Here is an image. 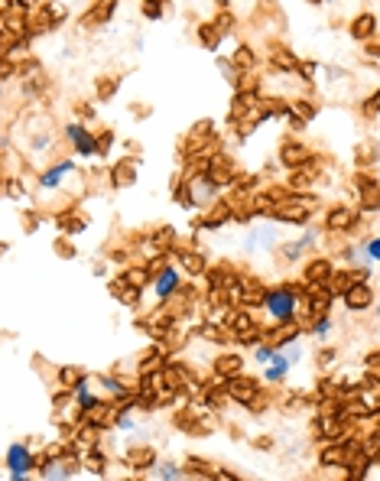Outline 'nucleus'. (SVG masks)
<instances>
[{
	"instance_id": "1",
	"label": "nucleus",
	"mask_w": 380,
	"mask_h": 481,
	"mask_svg": "<svg viewBox=\"0 0 380 481\" xmlns=\"http://www.w3.org/2000/svg\"><path fill=\"white\" fill-rule=\"evenodd\" d=\"M302 302H306V300H299V293H296L289 283H276V287L264 289L260 309L266 312V319L273 322V325H280V322H293Z\"/></svg>"
},
{
	"instance_id": "2",
	"label": "nucleus",
	"mask_w": 380,
	"mask_h": 481,
	"mask_svg": "<svg viewBox=\"0 0 380 481\" xmlns=\"http://www.w3.org/2000/svg\"><path fill=\"white\" fill-rule=\"evenodd\" d=\"M150 289H153L156 306H166L172 296L182 293V267L179 264H163V267H156L153 277H150Z\"/></svg>"
},
{
	"instance_id": "3",
	"label": "nucleus",
	"mask_w": 380,
	"mask_h": 481,
	"mask_svg": "<svg viewBox=\"0 0 380 481\" xmlns=\"http://www.w3.org/2000/svg\"><path fill=\"white\" fill-rule=\"evenodd\" d=\"M3 465H7V478L13 481L30 478L33 469H36V449L30 442H13L7 449V455H3Z\"/></svg>"
},
{
	"instance_id": "4",
	"label": "nucleus",
	"mask_w": 380,
	"mask_h": 481,
	"mask_svg": "<svg viewBox=\"0 0 380 481\" xmlns=\"http://www.w3.org/2000/svg\"><path fill=\"white\" fill-rule=\"evenodd\" d=\"M65 140L72 143V150L78 160H95L98 156V134L84 120H69L65 124Z\"/></svg>"
},
{
	"instance_id": "5",
	"label": "nucleus",
	"mask_w": 380,
	"mask_h": 481,
	"mask_svg": "<svg viewBox=\"0 0 380 481\" xmlns=\"http://www.w3.org/2000/svg\"><path fill=\"white\" fill-rule=\"evenodd\" d=\"M186 185V208H195V205H208V202H215L218 199V182L211 179V172L208 170H201V172H195L189 182H182Z\"/></svg>"
},
{
	"instance_id": "6",
	"label": "nucleus",
	"mask_w": 380,
	"mask_h": 481,
	"mask_svg": "<svg viewBox=\"0 0 380 481\" xmlns=\"http://www.w3.org/2000/svg\"><path fill=\"white\" fill-rule=\"evenodd\" d=\"M75 160H59V163H53L49 170H42L39 172V179H36V189H39L42 195H53V192H59L65 185V179L69 176H75Z\"/></svg>"
},
{
	"instance_id": "7",
	"label": "nucleus",
	"mask_w": 380,
	"mask_h": 481,
	"mask_svg": "<svg viewBox=\"0 0 380 481\" xmlns=\"http://www.w3.org/2000/svg\"><path fill=\"white\" fill-rule=\"evenodd\" d=\"M318 235L316 231H306L302 237H296V241H280V247H276V264H286V267H293V264H299V260H306V254L316 247Z\"/></svg>"
},
{
	"instance_id": "8",
	"label": "nucleus",
	"mask_w": 380,
	"mask_h": 481,
	"mask_svg": "<svg viewBox=\"0 0 380 481\" xmlns=\"http://www.w3.org/2000/svg\"><path fill=\"white\" fill-rule=\"evenodd\" d=\"M221 384H224V394L231 397V400H237V403H244V406L260 394V384H257L253 377H247L244 371L241 374H234V377H224Z\"/></svg>"
},
{
	"instance_id": "9",
	"label": "nucleus",
	"mask_w": 380,
	"mask_h": 481,
	"mask_svg": "<svg viewBox=\"0 0 380 481\" xmlns=\"http://www.w3.org/2000/svg\"><path fill=\"white\" fill-rule=\"evenodd\" d=\"M341 300H345V306H348L351 312L374 309V283H354L351 289L341 293Z\"/></svg>"
},
{
	"instance_id": "10",
	"label": "nucleus",
	"mask_w": 380,
	"mask_h": 481,
	"mask_svg": "<svg viewBox=\"0 0 380 481\" xmlns=\"http://www.w3.org/2000/svg\"><path fill=\"white\" fill-rule=\"evenodd\" d=\"M101 400H105V397H101V394L95 390V387H91V374H84L82 381H78V384L72 387V403L78 406V410H82V417L88 413V410H95V406L101 403Z\"/></svg>"
},
{
	"instance_id": "11",
	"label": "nucleus",
	"mask_w": 380,
	"mask_h": 481,
	"mask_svg": "<svg viewBox=\"0 0 380 481\" xmlns=\"http://www.w3.org/2000/svg\"><path fill=\"white\" fill-rule=\"evenodd\" d=\"M289 371H293V361L286 358L280 348H276L273 354H270V361L264 364V381L270 387H276V384H286V377H289Z\"/></svg>"
},
{
	"instance_id": "12",
	"label": "nucleus",
	"mask_w": 380,
	"mask_h": 481,
	"mask_svg": "<svg viewBox=\"0 0 380 481\" xmlns=\"http://www.w3.org/2000/svg\"><path fill=\"white\" fill-rule=\"evenodd\" d=\"M354 225H358V215H354V208L338 205V208H332V212L325 215V228L332 231V235H345V231H351Z\"/></svg>"
},
{
	"instance_id": "13",
	"label": "nucleus",
	"mask_w": 380,
	"mask_h": 481,
	"mask_svg": "<svg viewBox=\"0 0 380 481\" xmlns=\"http://www.w3.org/2000/svg\"><path fill=\"white\" fill-rule=\"evenodd\" d=\"M348 33L358 39V43H374V39H377V13H358V17L351 20Z\"/></svg>"
},
{
	"instance_id": "14",
	"label": "nucleus",
	"mask_w": 380,
	"mask_h": 481,
	"mask_svg": "<svg viewBox=\"0 0 380 481\" xmlns=\"http://www.w3.org/2000/svg\"><path fill=\"white\" fill-rule=\"evenodd\" d=\"M276 231L273 228H253V231H247V237H244V254H251V251H273L276 247Z\"/></svg>"
},
{
	"instance_id": "15",
	"label": "nucleus",
	"mask_w": 380,
	"mask_h": 481,
	"mask_svg": "<svg viewBox=\"0 0 380 481\" xmlns=\"http://www.w3.org/2000/svg\"><path fill=\"white\" fill-rule=\"evenodd\" d=\"M124 462L130 469H153V462H156V449L150 446V442H137V446H130L124 452Z\"/></svg>"
},
{
	"instance_id": "16",
	"label": "nucleus",
	"mask_w": 380,
	"mask_h": 481,
	"mask_svg": "<svg viewBox=\"0 0 380 481\" xmlns=\"http://www.w3.org/2000/svg\"><path fill=\"white\" fill-rule=\"evenodd\" d=\"M140 293H143V289L130 287V283H127L124 277L111 280V296H114L117 302H124L127 309H137V306H140Z\"/></svg>"
},
{
	"instance_id": "17",
	"label": "nucleus",
	"mask_w": 380,
	"mask_h": 481,
	"mask_svg": "<svg viewBox=\"0 0 380 481\" xmlns=\"http://www.w3.org/2000/svg\"><path fill=\"white\" fill-rule=\"evenodd\" d=\"M150 478H156V481H182V478H186V469H182V462L156 459V462H153V469H150Z\"/></svg>"
},
{
	"instance_id": "18",
	"label": "nucleus",
	"mask_w": 380,
	"mask_h": 481,
	"mask_svg": "<svg viewBox=\"0 0 380 481\" xmlns=\"http://www.w3.org/2000/svg\"><path fill=\"white\" fill-rule=\"evenodd\" d=\"M332 270H335V264L328 257H312V260H306V267H302V280L306 283H325Z\"/></svg>"
},
{
	"instance_id": "19",
	"label": "nucleus",
	"mask_w": 380,
	"mask_h": 481,
	"mask_svg": "<svg viewBox=\"0 0 380 481\" xmlns=\"http://www.w3.org/2000/svg\"><path fill=\"white\" fill-rule=\"evenodd\" d=\"M82 469L88 471V475H107V455H105V449H101V442H98V446H88V449L82 452Z\"/></svg>"
},
{
	"instance_id": "20",
	"label": "nucleus",
	"mask_w": 380,
	"mask_h": 481,
	"mask_svg": "<svg viewBox=\"0 0 380 481\" xmlns=\"http://www.w3.org/2000/svg\"><path fill=\"white\" fill-rule=\"evenodd\" d=\"M309 335H312L318 345L332 342V335H335V319H332L328 312H318L316 319L309 322Z\"/></svg>"
},
{
	"instance_id": "21",
	"label": "nucleus",
	"mask_w": 380,
	"mask_h": 481,
	"mask_svg": "<svg viewBox=\"0 0 380 481\" xmlns=\"http://www.w3.org/2000/svg\"><path fill=\"white\" fill-rule=\"evenodd\" d=\"M244 371V358L241 354H218L215 358V377L218 381H224V377H234V374H241Z\"/></svg>"
},
{
	"instance_id": "22",
	"label": "nucleus",
	"mask_w": 380,
	"mask_h": 481,
	"mask_svg": "<svg viewBox=\"0 0 380 481\" xmlns=\"http://www.w3.org/2000/svg\"><path fill=\"white\" fill-rule=\"evenodd\" d=\"M316 429L318 436H322V442H332V439H341L345 436V419L338 417H316Z\"/></svg>"
},
{
	"instance_id": "23",
	"label": "nucleus",
	"mask_w": 380,
	"mask_h": 481,
	"mask_svg": "<svg viewBox=\"0 0 380 481\" xmlns=\"http://www.w3.org/2000/svg\"><path fill=\"white\" fill-rule=\"evenodd\" d=\"M137 182V160H120L111 170V185H117V189H124V185H134Z\"/></svg>"
},
{
	"instance_id": "24",
	"label": "nucleus",
	"mask_w": 380,
	"mask_h": 481,
	"mask_svg": "<svg viewBox=\"0 0 380 481\" xmlns=\"http://www.w3.org/2000/svg\"><path fill=\"white\" fill-rule=\"evenodd\" d=\"M280 160H283V166H289V170H302L309 163V150L302 143H286L283 150H280Z\"/></svg>"
},
{
	"instance_id": "25",
	"label": "nucleus",
	"mask_w": 380,
	"mask_h": 481,
	"mask_svg": "<svg viewBox=\"0 0 380 481\" xmlns=\"http://www.w3.org/2000/svg\"><path fill=\"white\" fill-rule=\"evenodd\" d=\"M228 221H231V205H224V202H221V205H215L208 215H201L199 225L205 228V231H218V228L228 225Z\"/></svg>"
},
{
	"instance_id": "26",
	"label": "nucleus",
	"mask_w": 380,
	"mask_h": 481,
	"mask_svg": "<svg viewBox=\"0 0 380 481\" xmlns=\"http://www.w3.org/2000/svg\"><path fill=\"white\" fill-rule=\"evenodd\" d=\"M201 417H195L192 410H179L176 417H172V426L182 429V433H192V436H199V433H205V426L199 423Z\"/></svg>"
},
{
	"instance_id": "27",
	"label": "nucleus",
	"mask_w": 380,
	"mask_h": 481,
	"mask_svg": "<svg viewBox=\"0 0 380 481\" xmlns=\"http://www.w3.org/2000/svg\"><path fill=\"white\" fill-rule=\"evenodd\" d=\"M124 280L130 287L147 289L150 287V264H137V267H124Z\"/></svg>"
},
{
	"instance_id": "28",
	"label": "nucleus",
	"mask_w": 380,
	"mask_h": 481,
	"mask_svg": "<svg viewBox=\"0 0 380 481\" xmlns=\"http://www.w3.org/2000/svg\"><path fill=\"white\" fill-rule=\"evenodd\" d=\"M231 62L237 72H253V65H257V53H253L251 46H237V53L231 55Z\"/></svg>"
},
{
	"instance_id": "29",
	"label": "nucleus",
	"mask_w": 380,
	"mask_h": 481,
	"mask_svg": "<svg viewBox=\"0 0 380 481\" xmlns=\"http://www.w3.org/2000/svg\"><path fill=\"white\" fill-rule=\"evenodd\" d=\"M361 251H364V260H368L370 267H377V260H380V241H377V235L370 231L368 237H361Z\"/></svg>"
},
{
	"instance_id": "30",
	"label": "nucleus",
	"mask_w": 380,
	"mask_h": 481,
	"mask_svg": "<svg viewBox=\"0 0 380 481\" xmlns=\"http://www.w3.org/2000/svg\"><path fill=\"white\" fill-rule=\"evenodd\" d=\"M179 267L189 270V273H201V270H205V260H201L199 251H182V254H179Z\"/></svg>"
},
{
	"instance_id": "31",
	"label": "nucleus",
	"mask_w": 380,
	"mask_h": 481,
	"mask_svg": "<svg viewBox=\"0 0 380 481\" xmlns=\"http://www.w3.org/2000/svg\"><path fill=\"white\" fill-rule=\"evenodd\" d=\"M98 98L101 101H111V98L117 95V88H120V78L117 75H105V78H98Z\"/></svg>"
},
{
	"instance_id": "32",
	"label": "nucleus",
	"mask_w": 380,
	"mask_h": 481,
	"mask_svg": "<svg viewBox=\"0 0 380 481\" xmlns=\"http://www.w3.org/2000/svg\"><path fill=\"white\" fill-rule=\"evenodd\" d=\"M199 39L208 46L211 53H215V49H218V43H221V33H218V26H215V23H201V26H199Z\"/></svg>"
},
{
	"instance_id": "33",
	"label": "nucleus",
	"mask_w": 380,
	"mask_h": 481,
	"mask_svg": "<svg viewBox=\"0 0 380 481\" xmlns=\"http://www.w3.org/2000/svg\"><path fill=\"white\" fill-rule=\"evenodd\" d=\"M316 111H318V107L312 105V101H293V105H289V114L299 118V120H312V118H316Z\"/></svg>"
},
{
	"instance_id": "34",
	"label": "nucleus",
	"mask_w": 380,
	"mask_h": 481,
	"mask_svg": "<svg viewBox=\"0 0 380 481\" xmlns=\"http://www.w3.org/2000/svg\"><path fill=\"white\" fill-rule=\"evenodd\" d=\"M82 377H84V371H78V367H69V364H65V367H59V384H62L65 390H72V387L78 384Z\"/></svg>"
},
{
	"instance_id": "35",
	"label": "nucleus",
	"mask_w": 380,
	"mask_h": 481,
	"mask_svg": "<svg viewBox=\"0 0 380 481\" xmlns=\"http://www.w3.org/2000/svg\"><path fill=\"white\" fill-rule=\"evenodd\" d=\"M163 10H166V0H143V3H140V13H143L147 20H159Z\"/></svg>"
},
{
	"instance_id": "36",
	"label": "nucleus",
	"mask_w": 380,
	"mask_h": 481,
	"mask_svg": "<svg viewBox=\"0 0 380 481\" xmlns=\"http://www.w3.org/2000/svg\"><path fill=\"white\" fill-rule=\"evenodd\" d=\"M276 348H273V342H270V338H266V342H257L253 345V364H260V367H264L266 361H270V354H273Z\"/></svg>"
},
{
	"instance_id": "37",
	"label": "nucleus",
	"mask_w": 380,
	"mask_h": 481,
	"mask_svg": "<svg viewBox=\"0 0 380 481\" xmlns=\"http://www.w3.org/2000/svg\"><path fill=\"white\" fill-rule=\"evenodd\" d=\"M335 358H338V352H335V348H328V342H325V345H322V348H318V352H316V364H318V367H322V371H328V367L335 364Z\"/></svg>"
},
{
	"instance_id": "38",
	"label": "nucleus",
	"mask_w": 380,
	"mask_h": 481,
	"mask_svg": "<svg viewBox=\"0 0 380 481\" xmlns=\"http://www.w3.org/2000/svg\"><path fill=\"white\" fill-rule=\"evenodd\" d=\"M270 62H273L276 69H286V72H293V69H296V59L286 53V49H276V53L270 55Z\"/></svg>"
},
{
	"instance_id": "39",
	"label": "nucleus",
	"mask_w": 380,
	"mask_h": 481,
	"mask_svg": "<svg viewBox=\"0 0 380 481\" xmlns=\"http://www.w3.org/2000/svg\"><path fill=\"white\" fill-rule=\"evenodd\" d=\"M55 254H59V257H69V260L75 257V244L69 241V235H59V237H55Z\"/></svg>"
},
{
	"instance_id": "40",
	"label": "nucleus",
	"mask_w": 380,
	"mask_h": 481,
	"mask_svg": "<svg viewBox=\"0 0 380 481\" xmlns=\"http://www.w3.org/2000/svg\"><path fill=\"white\" fill-rule=\"evenodd\" d=\"M111 147H114V134L111 130H98V156H107Z\"/></svg>"
},
{
	"instance_id": "41",
	"label": "nucleus",
	"mask_w": 380,
	"mask_h": 481,
	"mask_svg": "<svg viewBox=\"0 0 380 481\" xmlns=\"http://www.w3.org/2000/svg\"><path fill=\"white\" fill-rule=\"evenodd\" d=\"M322 72L328 75V82H345V78H348V72H345L341 65H325Z\"/></svg>"
},
{
	"instance_id": "42",
	"label": "nucleus",
	"mask_w": 380,
	"mask_h": 481,
	"mask_svg": "<svg viewBox=\"0 0 380 481\" xmlns=\"http://www.w3.org/2000/svg\"><path fill=\"white\" fill-rule=\"evenodd\" d=\"M293 72L296 75H302V78H309V75H316L318 72V62H296Z\"/></svg>"
},
{
	"instance_id": "43",
	"label": "nucleus",
	"mask_w": 380,
	"mask_h": 481,
	"mask_svg": "<svg viewBox=\"0 0 380 481\" xmlns=\"http://www.w3.org/2000/svg\"><path fill=\"white\" fill-rule=\"evenodd\" d=\"M215 26H218V33H221V36H224V33H231L234 30V17H231V13H221V17L215 20Z\"/></svg>"
},
{
	"instance_id": "44",
	"label": "nucleus",
	"mask_w": 380,
	"mask_h": 481,
	"mask_svg": "<svg viewBox=\"0 0 380 481\" xmlns=\"http://www.w3.org/2000/svg\"><path fill=\"white\" fill-rule=\"evenodd\" d=\"M253 449L270 452V449H273V439H270V436H257V439H253Z\"/></svg>"
},
{
	"instance_id": "45",
	"label": "nucleus",
	"mask_w": 380,
	"mask_h": 481,
	"mask_svg": "<svg viewBox=\"0 0 380 481\" xmlns=\"http://www.w3.org/2000/svg\"><path fill=\"white\" fill-rule=\"evenodd\" d=\"M26 192V189H23V182L20 179H10V185H7V195H13V199H17V195H23Z\"/></svg>"
},
{
	"instance_id": "46",
	"label": "nucleus",
	"mask_w": 380,
	"mask_h": 481,
	"mask_svg": "<svg viewBox=\"0 0 380 481\" xmlns=\"http://www.w3.org/2000/svg\"><path fill=\"white\" fill-rule=\"evenodd\" d=\"M364 111H368L370 118H374V114H377V95H370L368 101H364Z\"/></svg>"
},
{
	"instance_id": "47",
	"label": "nucleus",
	"mask_w": 380,
	"mask_h": 481,
	"mask_svg": "<svg viewBox=\"0 0 380 481\" xmlns=\"http://www.w3.org/2000/svg\"><path fill=\"white\" fill-rule=\"evenodd\" d=\"M364 364H368V371H377V352H370V354H368V361H364Z\"/></svg>"
},
{
	"instance_id": "48",
	"label": "nucleus",
	"mask_w": 380,
	"mask_h": 481,
	"mask_svg": "<svg viewBox=\"0 0 380 481\" xmlns=\"http://www.w3.org/2000/svg\"><path fill=\"white\" fill-rule=\"evenodd\" d=\"M91 270H95L98 277H105V273H107V264H105V260H101V264H95V267H91Z\"/></svg>"
},
{
	"instance_id": "49",
	"label": "nucleus",
	"mask_w": 380,
	"mask_h": 481,
	"mask_svg": "<svg viewBox=\"0 0 380 481\" xmlns=\"http://www.w3.org/2000/svg\"><path fill=\"white\" fill-rule=\"evenodd\" d=\"M215 3H218V10H228V7H231V0H215Z\"/></svg>"
},
{
	"instance_id": "50",
	"label": "nucleus",
	"mask_w": 380,
	"mask_h": 481,
	"mask_svg": "<svg viewBox=\"0 0 380 481\" xmlns=\"http://www.w3.org/2000/svg\"><path fill=\"white\" fill-rule=\"evenodd\" d=\"M318 3H341V0H318Z\"/></svg>"
}]
</instances>
